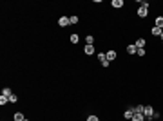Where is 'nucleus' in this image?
<instances>
[{"instance_id": "obj_16", "label": "nucleus", "mask_w": 163, "mask_h": 121, "mask_svg": "<svg viewBox=\"0 0 163 121\" xmlns=\"http://www.w3.org/2000/svg\"><path fill=\"white\" fill-rule=\"evenodd\" d=\"M11 94H15V92H13V91H11L9 87H4V89H2V96H5V98H9Z\"/></svg>"}, {"instance_id": "obj_8", "label": "nucleus", "mask_w": 163, "mask_h": 121, "mask_svg": "<svg viewBox=\"0 0 163 121\" xmlns=\"http://www.w3.org/2000/svg\"><path fill=\"white\" fill-rule=\"evenodd\" d=\"M69 42H71L73 45H78V42H80V34H78V33H69Z\"/></svg>"}, {"instance_id": "obj_9", "label": "nucleus", "mask_w": 163, "mask_h": 121, "mask_svg": "<svg viewBox=\"0 0 163 121\" xmlns=\"http://www.w3.org/2000/svg\"><path fill=\"white\" fill-rule=\"evenodd\" d=\"M125 51H127V54H129V56H134V54H136V51H138V47H136L134 43H129V45L125 47Z\"/></svg>"}, {"instance_id": "obj_11", "label": "nucleus", "mask_w": 163, "mask_h": 121, "mask_svg": "<svg viewBox=\"0 0 163 121\" xmlns=\"http://www.w3.org/2000/svg\"><path fill=\"white\" fill-rule=\"evenodd\" d=\"M161 33H163V29H160V27H156V25H152V27H151V34H152V36L160 38V36H161Z\"/></svg>"}, {"instance_id": "obj_18", "label": "nucleus", "mask_w": 163, "mask_h": 121, "mask_svg": "<svg viewBox=\"0 0 163 121\" xmlns=\"http://www.w3.org/2000/svg\"><path fill=\"white\" fill-rule=\"evenodd\" d=\"M5 105H9V98L0 96V107H5Z\"/></svg>"}, {"instance_id": "obj_17", "label": "nucleus", "mask_w": 163, "mask_h": 121, "mask_svg": "<svg viewBox=\"0 0 163 121\" xmlns=\"http://www.w3.org/2000/svg\"><path fill=\"white\" fill-rule=\"evenodd\" d=\"M145 105H134V114H143Z\"/></svg>"}, {"instance_id": "obj_2", "label": "nucleus", "mask_w": 163, "mask_h": 121, "mask_svg": "<svg viewBox=\"0 0 163 121\" xmlns=\"http://www.w3.org/2000/svg\"><path fill=\"white\" fill-rule=\"evenodd\" d=\"M154 107L152 105H145L143 109V116H145V121H154Z\"/></svg>"}, {"instance_id": "obj_15", "label": "nucleus", "mask_w": 163, "mask_h": 121, "mask_svg": "<svg viewBox=\"0 0 163 121\" xmlns=\"http://www.w3.org/2000/svg\"><path fill=\"white\" fill-rule=\"evenodd\" d=\"M13 119L15 121H24L25 119V116H24L22 112H15V114H13Z\"/></svg>"}, {"instance_id": "obj_23", "label": "nucleus", "mask_w": 163, "mask_h": 121, "mask_svg": "<svg viewBox=\"0 0 163 121\" xmlns=\"http://www.w3.org/2000/svg\"><path fill=\"white\" fill-rule=\"evenodd\" d=\"M87 121H100V118L96 114H91V116H87Z\"/></svg>"}, {"instance_id": "obj_3", "label": "nucleus", "mask_w": 163, "mask_h": 121, "mask_svg": "<svg viewBox=\"0 0 163 121\" xmlns=\"http://www.w3.org/2000/svg\"><path fill=\"white\" fill-rule=\"evenodd\" d=\"M96 58H98V62H100V65H102V67H105V69H107V67L111 65V62L107 60L105 53H98V54H96Z\"/></svg>"}, {"instance_id": "obj_13", "label": "nucleus", "mask_w": 163, "mask_h": 121, "mask_svg": "<svg viewBox=\"0 0 163 121\" xmlns=\"http://www.w3.org/2000/svg\"><path fill=\"white\" fill-rule=\"evenodd\" d=\"M111 5H112L114 9H122V7L125 5V2H123V0H112V2H111Z\"/></svg>"}, {"instance_id": "obj_25", "label": "nucleus", "mask_w": 163, "mask_h": 121, "mask_svg": "<svg viewBox=\"0 0 163 121\" xmlns=\"http://www.w3.org/2000/svg\"><path fill=\"white\" fill-rule=\"evenodd\" d=\"M24 121H31V119H27V118H25V119H24Z\"/></svg>"}, {"instance_id": "obj_5", "label": "nucleus", "mask_w": 163, "mask_h": 121, "mask_svg": "<svg viewBox=\"0 0 163 121\" xmlns=\"http://www.w3.org/2000/svg\"><path fill=\"white\" fill-rule=\"evenodd\" d=\"M105 56H107L109 62H116V60H118V53H116L114 49H107V51H105Z\"/></svg>"}, {"instance_id": "obj_7", "label": "nucleus", "mask_w": 163, "mask_h": 121, "mask_svg": "<svg viewBox=\"0 0 163 121\" xmlns=\"http://www.w3.org/2000/svg\"><path fill=\"white\" fill-rule=\"evenodd\" d=\"M134 45H136L138 49H145V47H147V40H145L143 36H140V38H136V42H134Z\"/></svg>"}, {"instance_id": "obj_24", "label": "nucleus", "mask_w": 163, "mask_h": 121, "mask_svg": "<svg viewBox=\"0 0 163 121\" xmlns=\"http://www.w3.org/2000/svg\"><path fill=\"white\" fill-rule=\"evenodd\" d=\"M160 42H161V45H163V33H161V36H160Z\"/></svg>"}, {"instance_id": "obj_20", "label": "nucleus", "mask_w": 163, "mask_h": 121, "mask_svg": "<svg viewBox=\"0 0 163 121\" xmlns=\"http://www.w3.org/2000/svg\"><path fill=\"white\" fill-rule=\"evenodd\" d=\"M69 20H71V25H76V24L80 22V18H78L76 14H73V16H69Z\"/></svg>"}, {"instance_id": "obj_4", "label": "nucleus", "mask_w": 163, "mask_h": 121, "mask_svg": "<svg viewBox=\"0 0 163 121\" xmlns=\"http://www.w3.org/2000/svg\"><path fill=\"white\" fill-rule=\"evenodd\" d=\"M132 116H134V105H129V107L123 110V119L131 121L132 119Z\"/></svg>"}, {"instance_id": "obj_6", "label": "nucleus", "mask_w": 163, "mask_h": 121, "mask_svg": "<svg viewBox=\"0 0 163 121\" xmlns=\"http://www.w3.org/2000/svg\"><path fill=\"white\" fill-rule=\"evenodd\" d=\"M58 25H60L62 29H64V27H69V25H71V20H69V16H64V14H62V16L58 18Z\"/></svg>"}, {"instance_id": "obj_10", "label": "nucleus", "mask_w": 163, "mask_h": 121, "mask_svg": "<svg viewBox=\"0 0 163 121\" xmlns=\"http://www.w3.org/2000/svg\"><path fill=\"white\" fill-rule=\"evenodd\" d=\"M83 53H85L87 56H93V54L96 53V47H94V45H85V47H83Z\"/></svg>"}, {"instance_id": "obj_12", "label": "nucleus", "mask_w": 163, "mask_h": 121, "mask_svg": "<svg viewBox=\"0 0 163 121\" xmlns=\"http://www.w3.org/2000/svg\"><path fill=\"white\" fill-rule=\"evenodd\" d=\"M94 42H96V38H94V34H85V45H94Z\"/></svg>"}, {"instance_id": "obj_19", "label": "nucleus", "mask_w": 163, "mask_h": 121, "mask_svg": "<svg viewBox=\"0 0 163 121\" xmlns=\"http://www.w3.org/2000/svg\"><path fill=\"white\" fill-rule=\"evenodd\" d=\"M131 121H145V116H143V114H134Z\"/></svg>"}, {"instance_id": "obj_1", "label": "nucleus", "mask_w": 163, "mask_h": 121, "mask_svg": "<svg viewBox=\"0 0 163 121\" xmlns=\"http://www.w3.org/2000/svg\"><path fill=\"white\" fill-rule=\"evenodd\" d=\"M138 2H140L142 5L136 9V16L143 20V18H147V16L151 14V4H149V2H145V0H138Z\"/></svg>"}, {"instance_id": "obj_22", "label": "nucleus", "mask_w": 163, "mask_h": 121, "mask_svg": "<svg viewBox=\"0 0 163 121\" xmlns=\"http://www.w3.org/2000/svg\"><path fill=\"white\" fill-rule=\"evenodd\" d=\"M16 101H18V96H16V94H11V96H9V103H11V105H15Z\"/></svg>"}, {"instance_id": "obj_21", "label": "nucleus", "mask_w": 163, "mask_h": 121, "mask_svg": "<svg viewBox=\"0 0 163 121\" xmlns=\"http://www.w3.org/2000/svg\"><path fill=\"white\" fill-rule=\"evenodd\" d=\"M136 56L145 58V56H147V51H145V49H138V51H136Z\"/></svg>"}, {"instance_id": "obj_14", "label": "nucleus", "mask_w": 163, "mask_h": 121, "mask_svg": "<svg viewBox=\"0 0 163 121\" xmlns=\"http://www.w3.org/2000/svg\"><path fill=\"white\" fill-rule=\"evenodd\" d=\"M154 25H156V27H160V29H163V16H161V14L154 18Z\"/></svg>"}]
</instances>
